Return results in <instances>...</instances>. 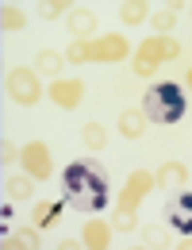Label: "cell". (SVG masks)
Returning <instances> with one entry per match:
<instances>
[{"label":"cell","instance_id":"obj_1","mask_svg":"<svg viewBox=\"0 0 192 250\" xmlns=\"http://www.w3.org/2000/svg\"><path fill=\"white\" fill-rule=\"evenodd\" d=\"M62 197L77 212H100L112 200V181L93 162H73L62 169Z\"/></svg>","mask_w":192,"mask_h":250},{"label":"cell","instance_id":"obj_2","mask_svg":"<svg viewBox=\"0 0 192 250\" xmlns=\"http://www.w3.org/2000/svg\"><path fill=\"white\" fill-rule=\"evenodd\" d=\"M189 112V97L177 81H161L146 93V116L154 123H181Z\"/></svg>","mask_w":192,"mask_h":250},{"label":"cell","instance_id":"obj_3","mask_svg":"<svg viewBox=\"0 0 192 250\" xmlns=\"http://www.w3.org/2000/svg\"><path fill=\"white\" fill-rule=\"evenodd\" d=\"M165 219H169V227H173V231L192 235V193H181V197L169 200V208H165Z\"/></svg>","mask_w":192,"mask_h":250},{"label":"cell","instance_id":"obj_4","mask_svg":"<svg viewBox=\"0 0 192 250\" xmlns=\"http://www.w3.org/2000/svg\"><path fill=\"white\" fill-rule=\"evenodd\" d=\"M119 127H123V135H139V131H143V116H135V112H127V116L119 119Z\"/></svg>","mask_w":192,"mask_h":250},{"label":"cell","instance_id":"obj_5","mask_svg":"<svg viewBox=\"0 0 192 250\" xmlns=\"http://www.w3.org/2000/svg\"><path fill=\"white\" fill-rule=\"evenodd\" d=\"M43 69H47V73L58 69V58H54V54H43Z\"/></svg>","mask_w":192,"mask_h":250},{"label":"cell","instance_id":"obj_6","mask_svg":"<svg viewBox=\"0 0 192 250\" xmlns=\"http://www.w3.org/2000/svg\"><path fill=\"white\" fill-rule=\"evenodd\" d=\"M12 197H27V181H12Z\"/></svg>","mask_w":192,"mask_h":250},{"label":"cell","instance_id":"obj_7","mask_svg":"<svg viewBox=\"0 0 192 250\" xmlns=\"http://www.w3.org/2000/svg\"><path fill=\"white\" fill-rule=\"evenodd\" d=\"M89 143H93V147H96V143H104V131H96V127H89Z\"/></svg>","mask_w":192,"mask_h":250}]
</instances>
